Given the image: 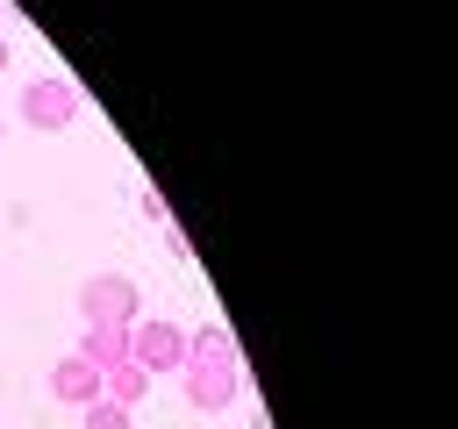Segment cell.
<instances>
[{
  "mask_svg": "<svg viewBox=\"0 0 458 429\" xmlns=\"http://www.w3.org/2000/svg\"><path fill=\"white\" fill-rule=\"evenodd\" d=\"M79 322L93 329H136L143 322V286L129 279V272H93L86 286H79Z\"/></svg>",
  "mask_w": 458,
  "mask_h": 429,
  "instance_id": "obj_1",
  "label": "cell"
},
{
  "mask_svg": "<svg viewBox=\"0 0 458 429\" xmlns=\"http://www.w3.org/2000/svg\"><path fill=\"white\" fill-rule=\"evenodd\" d=\"M79 86L72 79H57V72H43V79H29L21 86V100H14V114L29 122V129H43V136H57V129H72L79 122Z\"/></svg>",
  "mask_w": 458,
  "mask_h": 429,
  "instance_id": "obj_2",
  "label": "cell"
},
{
  "mask_svg": "<svg viewBox=\"0 0 458 429\" xmlns=\"http://www.w3.org/2000/svg\"><path fill=\"white\" fill-rule=\"evenodd\" d=\"M129 358L157 379V372H186V329L179 322H165V315H143L136 329H129Z\"/></svg>",
  "mask_w": 458,
  "mask_h": 429,
  "instance_id": "obj_3",
  "label": "cell"
},
{
  "mask_svg": "<svg viewBox=\"0 0 458 429\" xmlns=\"http://www.w3.org/2000/svg\"><path fill=\"white\" fill-rule=\"evenodd\" d=\"M179 386H186V408L193 415H229L243 400V365H186Z\"/></svg>",
  "mask_w": 458,
  "mask_h": 429,
  "instance_id": "obj_4",
  "label": "cell"
},
{
  "mask_svg": "<svg viewBox=\"0 0 458 429\" xmlns=\"http://www.w3.org/2000/svg\"><path fill=\"white\" fill-rule=\"evenodd\" d=\"M50 400H64V408H86V400H100V372L72 350V358H57L50 365Z\"/></svg>",
  "mask_w": 458,
  "mask_h": 429,
  "instance_id": "obj_5",
  "label": "cell"
},
{
  "mask_svg": "<svg viewBox=\"0 0 458 429\" xmlns=\"http://www.w3.org/2000/svg\"><path fill=\"white\" fill-rule=\"evenodd\" d=\"M186 365H243V350H236L229 322H200V329L186 336Z\"/></svg>",
  "mask_w": 458,
  "mask_h": 429,
  "instance_id": "obj_6",
  "label": "cell"
},
{
  "mask_svg": "<svg viewBox=\"0 0 458 429\" xmlns=\"http://www.w3.org/2000/svg\"><path fill=\"white\" fill-rule=\"evenodd\" d=\"M79 358L93 365V372H114V365H129V329H79Z\"/></svg>",
  "mask_w": 458,
  "mask_h": 429,
  "instance_id": "obj_7",
  "label": "cell"
},
{
  "mask_svg": "<svg viewBox=\"0 0 458 429\" xmlns=\"http://www.w3.org/2000/svg\"><path fill=\"white\" fill-rule=\"evenodd\" d=\"M100 393H107V400H122V408H136V400L150 393V372L129 358V365H114V372H100Z\"/></svg>",
  "mask_w": 458,
  "mask_h": 429,
  "instance_id": "obj_8",
  "label": "cell"
},
{
  "mask_svg": "<svg viewBox=\"0 0 458 429\" xmlns=\"http://www.w3.org/2000/svg\"><path fill=\"white\" fill-rule=\"evenodd\" d=\"M129 415H136V408H122V400H107V393L79 408V422H86V429H129Z\"/></svg>",
  "mask_w": 458,
  "mask_h": 429,
  "instance_id": "obj_9",
  "label": "cell"
},
{
  "mask_svg": "<svg viewBox=\"0 0 458 429\" xmlns=\"http://www.w3.org/2000/svg\"><path fill=\"white\" fill-rule=\"evenodd\" d=\"M7 57H14V50H7V36H0V72H7Z\"/></svg>",
  "mask_w": 458,
  "mask_h": 429,
  "instance_id": "obj_10",
  "label": "cell"
},
{
  "mask_svg": "<svg viewBox=\"0 0 458 429\" xmlns=\"http://www.w3.org/2000/svg\"><path fill=\"white\" fill-rule=\"evenodd\" d=\"M0 21H7V0H0Z\"/></svg>",
  "mask_w": 458,
  "mask_h": 429,
  "instance_id": "obj_11",
  "label": "cell"
},
{
  "mask_svg": "<svg viewBox=\"0 0 458 429\" xmlns=\"http://www.w3.org/2000/svg\"><path fill=\"white\" fill-rule=\"evenodd\" d=\"M0 136H7V122H0Z\"/></svg>",
  "mask_w": 458,
  "mask_h": 429,
  "instance_id": "obj_12",
  "label": "cell"
}]
</instances>
